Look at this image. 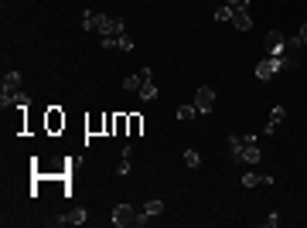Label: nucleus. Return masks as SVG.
I'll list each match as a JSON object with an SVG mask.
<instances>
[{"mask_svg": "<svg viewBox=\"0 0 307 228\" xmlns=\"http://www.w3.org/2000/svg\"><path fill=\"white\" fill-rule=\"evenodd\" d=\"M284 72V58H263V61H256V68H252V75L260 78V82H270L273 75H280Z\"/></svg>", "mask_w": 307, "mask_h": 228, "instance_id": "obj_2", "label": "nucleus"}, {"mask_svg": "<svg viewBox=\"0 0 307 228\" xmlns=\"http://www.w3.org/2000/svg\"><path fill=\"white\" fill-rule=\"evenodd\" d=\"M140 130H144V119H140V116H130V136H140Z\"/></svg>", "mask_w": 307, "mask_h": 228, "instance_id": "obj_21", "label": "nucleus"}, {"mask_svg": "<svg viewBox=\"0 0 307 228\" xmlns=\"http://www.w3.org/2000/svg\"><path fill=\"white\" fill-rule=\"evenodd\" d=\"M263 225H266V228H276V225H280V215H276V211H270V215H266V222H263Z\"/></svg>", "mask_w": 307, "mask_h": 228, "instance_id": "obj_24", "label": "nucleus"}, {"mask_svg": "<svg viewBox=\"0 0 307 228\" xmlns=\"http://www.w3.org/2000/svg\"><path fill=\"white\" fill-rule=\"evenodd\" d=\"M140 85H144V75H140V72L123 78V89H126V92H140Z\"/></svg>", "mask_w": 307, "mask_h": 228, "instance_id": "obj_13", "label": "nucleus"}, {"mask_svg": "<svg viewBox=\"0 0 307 228\" xmlns=\"http://www.w3.org/2000/svg\"><path fill=\"white\" fill-rule=\"evenodd\" d=\"M134 48V38L130 34H120V51H130Z\"/></svg>", "mask_w": 307, "mask_h": 228, "instance_id": "obj_23", "label": "nucleus"}, {"mask_svg": "<svg viewBox=\"0 0 307 228\" xmlns=\"http://www.w3.org/2000/svg\"><path fill=\"white\" fill-rule=\"evenodd\" d=\"M86 130H89V133H99V130H106V116H92V119H86Z\"/></svg>", "mask_w": 307, "mask_h": 228, "instance_id": "obj_16", "label": "nucleus"}, {"mask_svg": "<svg viewBox=\"0 0 307 228\" xmlns=\"http://www.w3.org/2000/svg\"><path fill=\"white\" fill-rule=\"evenodd\" d=\"M194 116H198V106H194V102L192 106H178V119H181V123H192Z\"/></svg>", "mask_w": 307, "mask_h": 228, "instance_id": "obj_14", "label": "nucleus"}, {"mask_svg": "<svg viewBox=\"0 0 307 228\" xmlns=\"http://www.w3.org/2000/svg\"><path fill=\"white\" fill-rule=\"evenodd\" d=\"M184 164H188V167H198V164H202V153L188 147V150H184Z\"/></svg>", "mask_w": 307, "mask_h": 228, "instance_id": "obj_19", "label": "nucleus"}, {"mask_svg": "<svg viewBox=\"0 0 307 228\" xmlns=\"http://www.w3.org/2000/svg\"><path fill=\"white\" fill-rule=\"evenodd\" d=\"M232 27H236V31H250V27H252L250 7H239V10H232Z\"/></svg>", "mask_w": 307, "mask_h": 228, "instance_id": "obj_7", "label": "nucleus"}, {"mask_svg": "<svg viewBox=\"0 0 307 228\" xmlns=\"http://www.w3.org/2000/svg\"><path fill=\"white\" fill-rule=\"evenodd\" d=\"M96 10H86V14H82V27H86V31H96Z\"/></svg>", "mask_w": 307, "mask_h": 228, "instance_id": "obj_17", "label": "nucleus"}, {"mask_svg": "<svg viewBox=\"0 0 307 228\" xmlns=\"http://www.w3.org/2000/svg\"><path fill=\"white\" fill-rule=\"evenodd\" d=\"M297 65H300V61H297V58H294V55H284V68H287V72H294Z\"/></svg>", "mask_w": 307, "mask_h": 228, "instance_id": "obj_25", "label": "nucleus"}, {"mask_svg": "<svg viewBox=\"0 0 307 228\" xmlns=\"http://www.w3.org/2000/svg\"><path fill=\"white\" fill-rule=\"evenodd\" d=\"M194 106H198V113H202V116H208L212 109H215V89H212V85H202L198 95H194Z\"/></svg>", "mask_w": 307, "mask_h": 228, "instance_id": "obj_4", "label": "nucleus"}, {"mask_svg": "<svg viewBox=\"0 0 307 228\" xmlns=\"http://www.w3.org/2000/svg\"><path fill=\"white\" fill-rule=\"evenodd\" d=\"M20 92V72H7L4 75V95H14Z\"/></svg>", "mask_w": 307, "mask_h": 228, "instance_id": "obj_9", "label": "nucleus"}, {"mask_svg": "<svg viewBox=\"0 0 307 228\" xmlns=\"http://www.w3.org/2000/svg\"><path fill=\"white\" fill-rule=\"evenodd\" d=\"M263 44H266V55L270 58H284V55H287V38H284L280 31H270Z\"/></svg>", "mask_w": 307, "mask_h": 228, "instance_id": "obj_3", "label": "nucleus"}, {"mask_svg": "<svg viewBox=\"0 0 307 228\" xmlns=\"http://www.w3.org/2000/svg\"><path fill=\"white\" fill-rule=\"evenodd\" d=\"M113 133L116 136H123V133H130V116H113Z\"/></svg>", "mask_w": 307, "mask_h": 228, "instance_id": "obj_11", "label": "nucleus"}, {"mask_svg": "<svg viewBox=\"0 0 307 228\" xmlns=\"http://www.w3.org/2000/svg\"><path fill=\"white\" fill-rule=\"evenodd\" d=\"M160 211H164V201H160V198H154V201H147V205H144V215H147V218L160 215Z\"/></svg>", "mask_w": 307, "mask_h": 228, "instance_id": "obj_15", "label": "nucleus"}, {"mask_svg": "<svg viewBox=\"0 0 307 228\" xmlns=\"http://www.w3.org/2000/svg\"><path fill=\"white\" fill-rule=\"evenodd\" d=\"M140 99H144V102H154V99H157V85H154L150 78H144V85H140Z\"/></svg>", "mask_w": 307, "mask_h": 228, "instance_id": "obj_12", "label": "nucleus"}, {"mask_svg": "<svg viewBox=\"0 0 307 228\" xmlns=\"http://www.w3.org/2000/svg\"><path fill=\"white\" fill-rule=\"evenodd\" d=\"M226 3H229L232 10H239V7H250V0H226Z\"/></svg>", "mask_w": 307, "mask_h": 228, "instance_id": "obj_26", "label": "nucleus"}, {"mask_svg": "<svg viewBox=\"0 0 307 228\" xmlns=\"http://www.w3.org/2000/svg\"><path fill=\"white\" fill-rule=\"evenodd\" d=\"M300 48H304V41L297 38V34H294V38H287V51H300Z\"/></svg>", "mask_w": 307, "mask_h": 228, "instance_id": "obj_22", "label": "nucleus"}, {"mask_svg": "<svg viewBox=\"0 0 307 228\" xmlns=\"http://www.w3.org/2000/svg\"><path fill=\"white\" fill-rule=\"evenodd\" d=\"M86 218H89V211H86V208H76L72 215H68V225H82Z\"/></svg>", "mask_w": 307, "mask_h": 228, "instance_id": "obj_18", "label": "nucleus"}, {"mask_svg": "<svg viewBox=\"0 0 307 228\" xmlns=\"http://www.w3.org/2000/svg\"><path fill=\"white\" fill-rule=\"evenodd\" d=\"M44 130H48L52 136L65 130V113H62L58 106H48V113H44Z\"/></svg>", "mask_w": 307, "mask_h": 228, "instance_id": "obj_5", "label": "nucleus"}, {"mask_svg": "<svg viewBox=\"0 0 307 228\" xmlns=\"http://www.w3.org/2000/svg\"><path fill=\"white\" fill-rule=\"evenodd\" d=\"M130 160H134V147H123L120 167H116V174H120V177H126V174H130Z\"/></svg>", "mask_w": 307, "mask_h": 228, "instance_id": "obj_10", "label": "nucleus"}, {"mask_svg": "<svg viewBox=\"0 0 307 228\" xmlns=\"http://www.w3.org/2000/svg\"><path fill=\"white\" fill-rule=\"evenodd\" d=\"M297 38H300V41L307 44V24H300V34H297Z\"/></svg>", "mask_w": 307, "mask_h": 228, "instance_id": "obj_27", "label": "nucleus"}, {"mask_svg": "<svg viewBox=\"0 0 307 228\" xmlns=\"http://www.w3.org/2000/svg\"><path fill=\"white\" fill-rule=\"evenodd\" d=\"M260 184H273V174H256V171H250V174H242V188H260Z\"/></svg>", "mask_w": 307, "mask_h": 228, "instance_id": "obj_8", "label": "nucleus"}, {"mask_svg": "<svg viewBox=\"0 0 307 228\" xmlns=\"http://www.w3.org/2000/svg\"><path fill=\"white\" fill-rule=\"evenodd\" d=\"M215 20H226V24H232V7H229V3L215 10Z\"/></svg>", "mask_w": 307, "mask_h": 228, "instance_id": "obj_20", "label": "nucleus"}, {"mask_svg": "<svg viewBox=\"0 0 307 228\" xmlns=\"http://www.w3.org/2000/svg\"><path fill=\"white\" fill-rule=\"evenodd\" d=\"M134 222H136L134 205H116L113 208V225L116 228H126V225H134Z\"/></svg>", "mask_w": 307, "mask_h": 228, "instance_id": "obj_6", "label": "nucleus"}, {"mask_svg": "<svg viewBox=\"0 0 307 228\" xmlns=\"http://www.w3.org/2000/svg\"><path fill=\"white\" fill-rule=\"evenodd\" d=\"M229 147H232V157L239 160V164H260L263 160V153L256 143H246V136L242 133H232L229 136Z\"/></svg>", "mask_w": 307, "mask_h": 228, "instance_id": "obj_1", "label": "nucleus"}]
</instances>
